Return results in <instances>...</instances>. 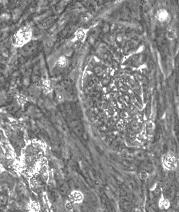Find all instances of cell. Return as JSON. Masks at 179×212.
I'll return each mask as SVG.
<instances>
[{"instance_id": "6da1fadb", "label": "cell", "mask_w": 179, "mask_h": 212, "mask_svg": "<svg viewBox=\"0 0 179 212\" xmlns=\"http://www.w3.org/2000/svg\"><path fill=\"white\" fill-rule=\"evenodd\" d=\"M33 32L30 27L24 26L17 31L12 37V43L14 46L21 47L28 44L32 39Z\"/></svg>"}, {"instance_id": "7a4b0ae2", "label": "cell", "mask_w": 179, "mask_h": 212, "mask_svg": "<svg viewBox=\"0 0 179 212\" xmlns=\"http://www.w3.org/2000/svg\"><path fill=\"white\" fill-rule=\"evenodd\" d=\"M162 164L166 170L174 171L177 169L178 161L176 156L172 153H167L162 157Z\"/></svg>"}, {"instance_id": "3957f363", "label": "cell", "mask_w": 179, "mask_h": 212, "mask_svg": "<svg viewBox=\"0 0 179 212\" xmlns=\"http://www.w3.org/2000/svg\"><path fill=\"white\" fill-rule=\"evenodd\" d=\"M170 201L167 199H166L164 195H162L161 197L160 198L158 201V207L160 209H168L170 208Z\"/></svg>"}, {"instance_id": "277c9868", "label": "cell", "mask_w": 179, "mask_h": 212, "mask_svg": "<svg viewBox=\"0 0 179 212\" xmlns=\"http://www.w3.org/2000/svg\"><path fill=\"white\" fill-rule=\"evenodd\" d=\"M135 47L136 45L133 41H127L123 47V52L125 54H129L134 51Z\"/></svg>"}, {"instance_id": "5b68a950", "label": "cell", "mask_w": 179, "mask_h": 212, "mask_svg": "<svg viewBox=\"0 0 179 212\" xmlns=\"http://www.w3.org/2000/svg\"><path fill=\"white\" fill-rule=\"evenodd\" d=\"M59 190L61 195H66L68 192V187L65 183H61L59 185Z\"/></svg>"}, {"instance_id": "8992f818", "label": "cell", "mask_w": 179, "mask_h": 212, "mask_svg": "<svg viewBox=\"0 0 179 212\" xmlns=\"http://www.w3.org/2000/svg\"><path fill=\"white\" fill-rule=\"evenodd\" d=\"M7 203V197L5 195H0V207L6 205Z\"/></svg>"}, {"instance_id": "52a82bcc", "label": "cell", "mask_w": 179, "mask_h": 212, "mask_svg": "<svg viewBox=\"0 0 179 212\" xmlns=\"http://www.w3.org/2000/svg\"><path fill=\"white\" fill-rule=\"evenodd\" d=\"M76 37L79 39V40H82V39H84L85 34L83 33L82 30H79L78 31H77V33L76 34Z\"/></svg>"}, {"instance_id": "ba28073f", "label": "cell", "mask_w": 179, "mask_h": 212, "mask_svg": "<svg viewBox=\"0 0 179 212\" xmlns=\"http://www.w3.org/2000/svg\"><path fill=\"white\" fill-rule=\"evenodd\" d=\"M5 139H6V138H5V135H4V132L2 131L1 129H0V141H4Z\"/></svg>"}, {"instance_id": "9c48e42d", "label": "cell", "mask_w": 179, "mask_h": 212, "mask_svg": "<svg viewBox=\"0 0 179 212\" xmlns=\"http://www.w3.org/2000/svg\"><path fill=\"white\" fill-rule=\"evenodd\" d=\"M140 177L141 179H146V178H148V174L146 173V172H141L140 174Z\"/></svg>"}]
</instances>
